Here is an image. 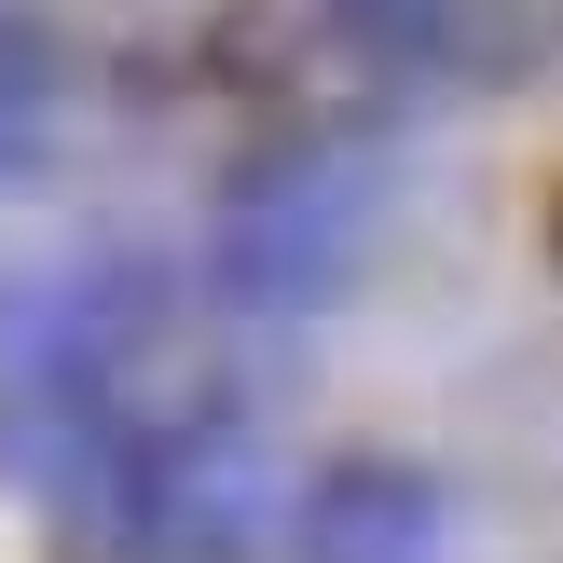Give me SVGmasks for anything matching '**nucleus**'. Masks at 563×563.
I'll return each instance as SVG.
<instances>
[{
    "label": "nucleus",
    "instance_id": "nucleus-1",
    "mask_svg": "<svg viewBox=\"0 0 563 563\" xmlns=\"http://www.w3.org/2000/svg\"><path fill=\"white\" fill-rule=\"evenodd\" d=\"M357 247H372V165L330 152V137H289V152H262L234 192H220L207 289L247 302V317H317V302L357 275Z\"/></svg>",
    "mask_w": 563,
    "mask_h": 563
},
{
    "label": "nucleus",
    "instance_id": "nucleus-2",
    "mask_svg": "<svg viewBox=\"0 0 563 563\" xmlns=\"http://www.w3.org/2000/svg\"><path fill=\"white\" fill-rule=\"evenodd\" d=\"M289 563H440V482L399 454H344L302 482Z\"/></svg>",
    "mask_w": 563,
    "mask_h": 563
},
{
    "label": "nucleus",
    "instance_id": "nucleus-3",
    "mask_svg": "<svg viewBox=\"0 0 563 563\" xmlns=\"http://www.w3.org/2000/svg\"><path fill=\"white\" fill-rule=\"evenodd\" d=\"M55 97H69L55 42H42L27 14H0V179H27V165L55 152Z\"/></svg>",
    "mask_w": 563,
    "mask_h": 563
},
{
    "label": "nucleus",
    "instance_id": "nucleus-4",
    "mask_svg": "<svg viewBox=\"0 0 563 563\" xmlns=\"http://www.w3.org/2000/svg\"><path fill=\"white\" fill-rule=\"evenodd\" d=\"M550 247H563V207H550Z\"/></svg>",
    "mask_w": 563,
    "mask_h": 563
}]
</instances>
